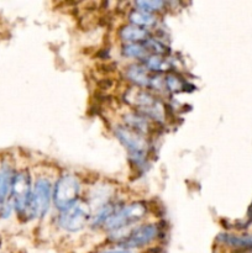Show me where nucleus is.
I'll list each match as a JSON object with an SVG mask.
<instances>
[{"mask_svg": "<svg viewBox=\"0 0 252 253\" xmlns=\"http://www.w3.org/2000/svg\"><path fill=\"white\" fill-rule=\"evenodd\" d=\"M52 202H53V187L51 182L44 177L39 178L32 188L26 219H37V217L42 219L46 216Z\"/></svg>", "mask_w": 252, "mask_h": 253, "instance_id": "obj_5", "label": "nucleus"}, {"mask_svg": "<svg viewBox=\"0 0 252 253\" xmlns=\"http://www.w3.org/2000/svg\"><path fill=\"white\" fill-rule=\"evenodd\" d=\"M14 175L15 173L12 172L9 166H4L0 169V204H4L7 197H10L11 194Z\"/></svg>", "mask_w": 252, "mask_h": 253, "instance_id": "obj_14", "label": "nucleus"}, {"mask_svg": "<svg viewBox=\"0 0 252 253\" xmlns=\"http://www.w3.org/2000/svg\"><path fill=\"white\" fill-rule=\"evenodd\" d=\"M125 77L137 88L148 89L152 74L145 68L142 63H132L125 68Z\"/></svg>", "mask_w": 252, "mask_h": 253, "instance_id": "obj_10", "label": "nucleus"}, {"mask_svg": "<svg viewBox=\"0 0 252 253\" xmlns=\"http://www.w3.org/2000/svg\"><path fill=\"white\" fill-rule=\"evenodd\" d=\"M141 63L145 66V68L147 69L150 73L153 74H161L169 68V63H168L167 57L157 56V54H148Z\"/></svg>", "mask_w": 252, "mask_h": 253, "instance_id": "obj_15", "label": "nucleus"}, {"mask_svg": "<svg viewBox=\"0 0 252 253\" xmlns=\"http://www.w3.org/2000/svg\"><path fill=\"white\" fill-rule=\"evenodd\" d=\"M251 222H252V204L249 209V221H247V225L251 224Z\"/></svg>", "mask_w": 252, "mask_h": 253, "instance_id": "obj_22", "label": "nucleus"}, {"mask_svg": "<svg viewBox=\"0 0 252 253\" xmlns=\"http://www.w3.org/2000/svg\"><path fill=\"white\" fill-rule=\"evenodd\" d=\"M135 6L136 9L155 15V12L162 11L163 7L166 6V2L161 0H142V1H136Z\"/></svg>", "mask_w": 252, "mask_h": 253, "instance_id": "obj_19", "label": "nucleus"}, {"mask_svg": "<svg viewBox=\"0 0 252 253\" xmlns=\"http://www.w3.org/2000/svg\"><path fill=\"white\" fill-rule=\"evenodd\" d=\"M124 126L128 127L130 130L140 133V135L146 136L151 131V120L146 118L142 114L137 111H131L124 116Z\"/></svg>", "mask_w": 252, "mask_h": 253, "instance_id": "obj_11", "label": "nucleus"}, {"mask_svg": "<svg viewBox=\"0 0 252 253\" xmlns=\"http://www.w3.org/2000/svg\"><path fill=\"white\" fill-rule=\"evenodd\" d=\"M99 253H131V252L124 249H114V250H106V251H101Z\"/></svg>", "mask_w": 252, "mask_h": 253, "instance_id": "obj_21", "label": "nucleus"}, {"mask_svg": "<svg viewBox=\"0 0 252 253\" xmlns=\"http://www.w3.org/2000/svg\"><path fill=\"white\" fill-rule=\"evenodd\" d=\"M217 241L236 250H251L252 249V235L251 236H237L232 234H220Z\"/></svg>", "mask_w": 252, "mask_h": 253, "instance_id": "obj_12", "label": "nucleus"}, {"mask_svg": "<svg viewBox=\"0 0 252 253\" xmlns=\"http://www.w3.org/2000/svg\"><path fill=\"white\" fill-rule=\"evenodd\" d=\"M81 182L71 173L61 175L53 187V204L59 212L78 203L81 194Z\"/></svg>", "mask_w": 252, "mask_h": 253, "instance_id": "obj_4", "label": "nucleus"}, {"mask_svg": "<svg viewBox=\"0 0 252 253\" xmlns=\"http://www.w3.org/2000/svg\"><path fill=\"white\" fill-rule=\"evenodd\" d=\"M31 194L32 184L29 173L26 170H20V172L15 173L10 197L12 198V208L16 210L20 216L26 217Z\"/></svg>", "mask_w": 252, "mask_h": 253, "instance_id": "obj_6", "label": "nucleus"}, {"mask_svg": "<svg viewBox=\"0 0 252 253\" xmlns=\"http://www.w3.org/2000/svg\"><path fill=\"white\" fill-rule=\"evenodd\" d=\"M123 54L127 58L138 59L142 62L148 56V51L143 43H125L121 49Z\"/></svg>", "mask_w": 252, "mask_h": 253, "instance_id": "obj_17", "label": "nucleus"}, {"mask_svg": "<svg viewBox=\"0 0 252 253\" xmlns=\"http://www.w3.org/2000/svg\"><path fill=\"white\" fill-rule=\"evenodd\" d=\"M158 236H160V227L157 224H145L131 229L124 241L119 244V246L120 249L127 250V251L141 249V247H146L152 244Z\"/></svg>", "mask_w": 252, "mask_h": 253, "instance_id": "obj_8", "label": "nucleus"}, {"mask_svg": "<svg viewBox=\"0 0 252 253\" xmlns=\"http://www.w3.org/2000/svg\"><path fill=\"white\" fill-rule=\"evenodd\" d=\"M184 84V81L180 77H178L177 74L168 73L167 76H165L166 90L170 91V93H178V91L183 90Z\"/></svg>", "mask_w": 252, "mask_h": 253, "instance_id": "obj_20", "label": "nucleus"}, {"mask_svg": "<svg viewBox=\"0 0 252 253\" xmlns=\"http://www.w3.org/2000/svg\"><path fill=\"white\" fill-rule=\"evenodd\" d=\"M118 209H119L118 204H115V203H111V202L106 203L105 205H103V207L99 208L98 214H96L94 217H91V220H90L91 227L104 226V225L106 224V221H108V220L110 219V217L113 216L116 211H118Z\"/></svg>", "mask_w": 252, "mask_h": 253, "instance_id": "obj_16", "label": "nucleus"}, {"mask_svg": "<svg viewBox=\"0 0 252 253\" xmlns=\"http://www.w3.org/2000/svg\"><path fill=\"white\" fill-rule=\"evenodd\" d=\"M119 37L121 41L125 43H143L147 41L150 37H152V34L148 29H143V27L136 26V25L128 24L124 25L120 30H119Z\"/></svg>", "mask_w": 252, "mask_h": 253, "instance_id": "obj_9", "label": "nucleus"}, {"mask_svg": "<svg viewBox=\"0 0 252 253\" xmlns=\"http://www.w3.org/2000/svg\"><path fill=\"white\" fill-rule=\"evenodd\" d=\"M143 44L147 48L148 53L150 54H157V56H163L166 57L168 54V46L160 39H156V37H150L146 42H143Z\"/></svg>", "mask_w": 252, "mask_h": 253, "instance_id": "obj_18", "label": "nucleus"}, {"mask_svg": "<svg viewBox=\"0 0 252 253\" xmlns=\"http://www.w3.org/2000/svg\"><path fill=\"white\" fill-rule=\"evenodd\" d=\"M125 101L150 120L162 121L165 119V108L162 103L148 89L132 86L125 93Z\"/></svg>", "mask_w": 252, "mask_h": 253, "instance_id": "obj_2", "label": "nucleus"}, {"mask_svg": "<svg viewBox=\"0 0 252 253\" xmlns=\"http://www.w3.org/2000/svg\"><path fill=\"white\" fill-rule=\"evenodd\" d=\"M114 133L119 142L126 148L132 165L137 168L145 167L147 165L148 150H150L146 136L140 135L124 125H116Z\"/></svg>", "mask_w": 252, "mask_h": 253, "instance_id": "obj_1", "label": "nucleus"}, {"mask_svg": "<svg viewBox=\"0 0 252 253\" xmlns=\"http://www.w3.org/2000/svg\"><path fill=\"white\" fill-rule=\"evenodd\" d=\"M147 204L143 202H132L119 208L118 211L106 221L104 229L109 232L128 229L131 225L141 221L147 215Z\"/></svg>", "mask_w": 252, "mask_h": 253, "instance_id": "obj_3", "label": "nucleus"}, {"mask_svg": "<svg viewBox=\"0 0 252 253\" xmlns=\"http://www.w3.org/2000/svg\"><path fill=\"white\" fill-rule=\"evenodd\" d=\"M90 220L91 215L88 205L76 203L71 208L61 211L58 216V225L67 232H78L83 230Z\"/></svg>", "mask_w": 252, "mask_h": 253, "instance_id": "obj_7", "label": "nucleus"}, {"mask_svg": "<svg viewBox=\"0 0 252 253\" xmlns=\"http://www.w3.org/2000/svg\"><path fill=\"white\" fill-rule=\"evenodd\" d=\"M128 21L130 24L136 26L143 27V29H150L157 24V16L150 12L142 11V10L133 9L128 12Z\"/></svg>", "mask_w": 252, "mask_h": 253, "instance_id": "obj_13", "label": "nucleus"}]
</instances>
